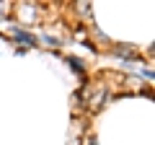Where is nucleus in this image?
<instances>
[{
  "mask_svg": "<svg viewBox=\"0 0 155 145\" xmlns=\"http://www.w3.org/2000/svg\"><path fill=\"white\" fill-rule=\"evenodd\" d=\"M0 16H5V5H0Z\"/></svg>",
  "mask_w": 155,
  "mask_h": 145,
  "instance_id": "obj_2",
  "label": "nucleus"
},
{
  "mask_svg": "<svg viewBox=\"0 0 155 145\" xmlns=\"http://www.w3.org/2000/svg\"><path fill=\"white\" fill-rule=\"evenodd\" d=\"M13 36H16L18 42H23V44H28V47H31L34 42H36V39H34V36H31V34H26V31H21V29H13Z\"/></svg>",
  "mask_w": 155,
  "mask_h": 145,
  "instance_id": "obj_1",
  "label": "nucleus"
}]
</instances>
